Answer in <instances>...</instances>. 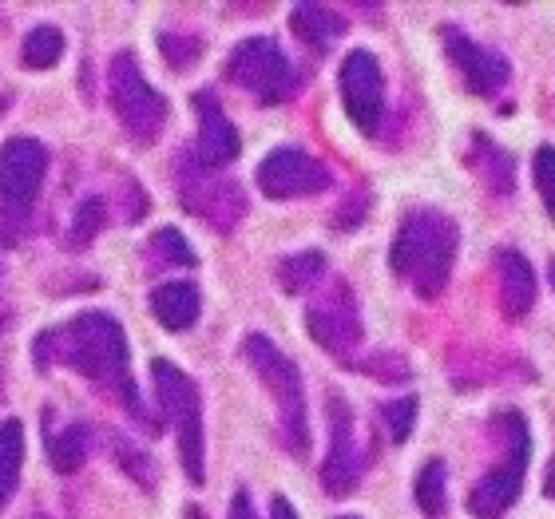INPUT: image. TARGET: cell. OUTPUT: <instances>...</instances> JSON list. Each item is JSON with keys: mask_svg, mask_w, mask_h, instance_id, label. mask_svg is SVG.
<instances>
[{"mask_svg": "<svg viewBox=\"0 0 555 519\" xmlns=\"http://www.w3.org/2000/svg\"><path fill=\"white\" fill-rule=\"evenodd\" d=\"M24 464V428L21 420H4L0 425V511L9 504V496L16 492Z\"/></svg>", "mask_w": 555, "mask_h": 519, "instance_id": "obj_22", "label": "cell"}, {"mask_svg": "<svg viewBox=\"0 0 555 519\" xmlns=\"http://www.w3.org/2000/svg\"><path fill=\"white\" fill-rule=\"evenodd\" d=\"M227 76L255 95L258 104H286L301 92V72L270 36H250L234 48L227 60Z\"/></svg>", "mask_w": 555, "mask_h": 519, "instance_id": "obj_7", "label": "cell"}, {"mask_svg": "<svg viewBox=\"0 0 555 519\" xmlns=\"http://www.w3.org/2000/svg\"><path fill=\"white\" fill-rule=\"evenodd\" d=\"M186 519H203V516H198V511H195V508H191V511H186Z\"/></svg>", "mask_w": 555, "mask_h": 519, "instance_id": "obj_33", "label": "cell"}, {"mask_svg": "<svg viewBox=\"0 0 555 519\" xmlns=\"http://www.w3.org/2000/svg\"><path fill=\"white\" fill-rule=\"evenodd\" d=\"M496 294H500V310H504L508 322H524L528 310L535 306V270L512 246H500L496 250Z\"/></svg>", "mask_w": 555, "mask_h": 519, "instance_id": "obj_16", "label": "cell"}, {"mask_svg": "<svg viewBox=\"0 0 555 519\" xmlns=\"http://www.w3.org/2000/svg\"><path fill=\"white\" fill-rule=\"evenodd\" d=\"M100 231H104V198H83L72 222V246H88Z\"/></svg>", "mask_w": 555, "mask_h": 519, "instance_id": "obj_28", "label": "cell"}, {"mask_svg": "<svg viewBox=\"0 0 555 519\" xmlns=\"http://www.w3.org/2000/svg\"><path fill=\"white\" fill-rule=\"evenodd\" d=\"M456 250H461L456 219H449L444 210L416 207L397 226V238L389 246V265L397 277H405L413 286V294L440 298L449 286L452 265H456Z\"/></svg>", "mask_w": 555, "mask_h": 519, "instance_id": "obj_2", "label": "cell"}, {"mask_svg": "<svg viewBox=\"0 0 555 519\" xmlns=\"http://www.w3.org/2000/svg\"><path fill=\"white\" fill-rule=\"evenodd\" d=\"M243 358L250 361V369L258 373V381L267 385V392L274 397L282 449L294 452V456H306V452H310V413H306V389H301L298 365L262 334L246 337Z\"/></svg>", "mask_w": 555, "mask_h": 519, "instance_id": "obj_3", "label": "cell"}, {"mask_svg": "<svg viewBox=\"0 0 555 519\" xmlns=\"http://www.w3.org/2000/svg\"><path fill=\"white\" fill-rule=\"evenodd\" d=\"M24 68H52L60 56H64V33L56 24H36L33 33L24 36Z\"/></svg>", "mask_w": 555, "mask_h": 519, "instance_id": "obj_24", "label": "cell"}, {"mask_svg": "<svg viewBox=\"0 0 555 519\" xmlns=\"http://www.w3.org/2000/svg\"><path fill=\"white\" fill-rule=\"evenodd\" d=\"M532 179H535V191H540V203H544L547 219L555 222V147H540L532 159Z\"/></svg>", "mask_w": 555, "mask_h": 519, "instance_id": "obj_27", "label": "cell"}, {"mask_svg": "<svg viewBox=\"0 0 555 519\" xmlns=\"http://www.w3.org/2000/svg\"><path fill=\"white\" fill-rule=\"evenodd\" d=\"M151 255L167 265H195V250H191V243H186L179 231H171V226H163V231L151 238Z\"/></svg>", "mask_w": 555, "mask_h": 519, "instance_id": "obj_26", "label": "cell"}, {"mask_svg": "<svg viewBox=\"0 0 555 519\" xmlns=\"http://www.w3.org/2000/svg\"><path fill=\"white\" fill-rule=\"evenodd\" d=\"M159 48L175 72L191 68V64L203 56V40H198V36H186V33H159Z\"/></svg>", "mask_w": 555, "mask_h": 519, "instance_id": "obj_25", "label": "cell"}, {"mask_svg": "<svg viewBox=\"0 0 555 519\" xmlns=\"http://www.w3.org/2000/svg\"><path fill=\"white\" fill-rule=\"evenodd\" d=\"M413 499L421 516L428 519H440L444 508H449V468L444 460H425L421 464V472L413 480Z\"/></svg>", "mask_w": 555, "mask_h": 519, "instance_id": "obj_20", "label": "cell"}, {"mask_svg": "<svg viewBox=\"0 0 555 519\" xmlns=\"http://www.w3.org/2000/svg\"><path fill=\"white\" fill-rule=\"evenodd\" d=\"M88 452H92V428L88 425H68L60 437L48 440V456H52V468H56L60 476L80 472L83 460H88Z\"/></svg>", "mask_w": 555, "mask_h": 519, "instance_id": "obj_21", "label": "cell"}, {"mask_svg": "<svg viewBox=\"0 0 555 519\" xmlns=\"http://www.w3.org/2000/svg\"><path fill=\"white\" fill-rule=\"evenodd\" d=\"M179 198H183V207L191 215H198L207 226H215L222 234L234 231L238 219L246 215V198L238 191V183H195V179H186Z\"/></svg>", "mask_w": 555, "mask_h": 519, "instance_id": "obj_15", "label": "cell"}, {"mask_svg": "<svg viewBox=\"0 0 555 519\" xmlns=\"http://www.w3.org/2000/svg\"><path fill=\"white\" fill-rule=\"evenodd\" d=\"M107 92H112V107H116L119 124L135 143H155L167 128V100L147 83V76L139 72L131 52H119L107 72Z\"/></svg>", "mask_w": 555, "mask_h": 519, "instance_id": "obj_8", "label": "cell"}, {"mask_svg": "<svg viewBox=\"0 0 555 519\" xmlns=\"http://www.w3.org/2000/svg\"><path fill=\"white\" fill-rule=\"evenodd\" d=\"M151 313L163 329L171 334H183L198 322L203 313V298H198L195 282H163V286L151 289Z\"/></svg>", "mask_w": 555, "mask_h": 519, "instance_id": "obj_17", "label": "cell"}, {"mask_svg": "<svg viewBox=\"0 0 555 519\" xmlns=\"http://www.w3.org/2000/svg\"><path fill=\"white\" fill-rule=\"evenodd\" d=\"M444 48H449V60L456 64V72L464 76L473 95H496L512 80L508 56L473 40V36H464L456 24H444Z\"/></svg>", "mask_w": 555, "mask_h": 519, "instance_id": "obj_13", "label": "cell"}, {"mask_svg": "<svg viewBox=\"0 0 555 519\" xmlns=\"http://www.w3.org/2000/svg\"><path fill=\"white\" fill-rule=\"evenodd\" d=\"M48 174V147L40 139L16 135L0 147V243H21L33 203L44 186Z\"/></svg>", "mask_w": 555, "mask_h": 519, "instance_id": "obj_6", "label": "cell"}, {"mask_svg": "<svg viewBox=\"0 0 555 519\" xmlns=\"http://www.w3.org/2000/svg\"><path fill=\"white\" fill-rule=\"evenodd\" d=\"M322 274H325L322 250H298V255H289V258L278 262V282H282L286 294H301V289H310Z\"/></svg>", "mask_w": 555, "mask_h": 519, "instance_id": "obj_23", "label": "cell"}, {"mask_svg": "<svg viewBox=\"0 0 555 519\" xmlns=\"http://www.w3.org/2000/svg\"><path fill=\"white\" fill-rule=\"evenodd\" d=\"M365 373H377V381H409V365L405 361H397V358H377V361H365L361 365Z\"/></svg>", "mask_w": 555, "mask_h": 519, "instance_id": "obj_30", "label": "cell"}, {"mask_svg": "<svg viewBox=\"0 0 555 519\" xmlns=\"http://www.w3.org/2000/svg\"><path fill=\"white\" fill-rule=\"evenodd\" d=\"M547 277H552V289H555V262L547 265Z\"/></svg>", "mask_w": 555, "mask_h": 519, "instance_id": "obj_32", "label": "cell"}, {"mask_svg": "<svg viewBox=\"0 0 555 519\" xmlns=\"http://www.w3.org/2000/svg\"><path fill=\"white\" fill-rule=\"evenodd\" d=\"M341 519H358V516H341Z\"/></svg>", "mask_w": 555, "mask_h": 519, "instance_id": "obj_34", "label": "cell"}, {"mask_svg": "<svg viewBox=\"0 0 555 519\" xmlns=\"http://www.w3.org/2000/svg\"><path fill=\"white\" fill-rule=\"evenodd\" d=\"M306 329L325 353H334V358H349L353 349L361 346V313H358V301L349 294L346 282H334V289L318 298L306 313Z\"/></svg>", "mask_w": 555, "mask_h": 519, "instance_id": "obj_11", "label": "cell"}, {"mask_svg": "<svg viewBox=\"0 0 555 519\" xmlns=\"http://www.w3.org/2000/svg\"><path fill=\"white\" fill-rule=\"evenodd\" d=\"M544 496L555 499V460L547 464V476H544Z\"/></svg>", "mask_w": 555, "mask_h": 519, "instance_id": "obj_31", "label": "cell"}, {"mask_svg": "<svg viewBox=\"0 0 555 519\" xmlns=\"http://www.w3.org/2000/svg\"><path fill=\"white\" fill-rule=\"evenodd\" d=\"M255 183L262 186L267 198H310L322 195L325 186L334 183V174H330V167L322 159H313L310 151L278 147L258 163Z\"/></svg>", "mask_w": 555, "mask_h": 519, "instance_id": "obj_10", "label": "cell"}, {"mask_svg": "<svg viewBox=\"0 0 555 519\" xmlns=\"http://www.w3.org/2000/svg\"><path fill=\"white\" fill-rule=\"evenodd\" d=\"M36 361L40 365H68V369L83 373L100 392H107L112 401H119L135 420L147 425L143 416V401L131 381L128 369V334L112 313H80L68 325H60L52 334L36 341Z\"/></svg>", "mask_w": 555, "mask_h": 519, "instance_id": "obj_1", "label": "cell"}, {"mask_svg": "<svg viewBox=\"0 0 555 519\" xmlns=\"http://www.w3.org/2000/svg\"><path fill=\"white\" fill-rule=\"evenodd\" d=\"M337 88H341V107L353 119V128L365 131V135H377L385 119V76L377 56L365 48L349 52L341 60V72H337Z\"/></svg>", "mask_w": 555, "mask_h": 519, "instance_id": "obj_9", "label": "cell"}, {"mask_svg": "<svg viewBox=\"0 0 555 519\" xmlns=\"http://www.w3.org/2000/svg\"><path fill=\"white\" fill-rule=\"evenodd\" d=\"M289 28H294V36L310 52H330L346 36L349 24L334 9H325V4H298V9L289 12Z\"/></svg>", "mask_w": 555, "mask_h": 519, "instance_id": "obj_18", "label": "cell"}, {"mask_svg": "<svg viewBox=\"0 0 555 519\" xmlns=\"http://www.w3.org/2000/svg\"><path fill=\"white\" fill-rule=\"evenodd\" d=\"M151 381H155V401L163 416L171 420L175 440H179V460L191 484L207 480V440H203V397L198 385L186 377L179 365L155 358L151 361Z\"/></svg>", "mask_w": 555, "mask_h": 519, "instance_id": "obj_5", "label": "cell"}, {"mask_svg": "<svg viewBox=\"0 0 555 519\" xmlns=\"http://www.w3.org/2000/svg\"><path fill=\"white\" fill-rule=\"evenodd\" d=\"M473 163L492 195H512L516 191V155L492 143L488 135H473Z\"/></svg>", "mask_w": 555, "mask_h": 519, "instance_id": "obj_19", "label": "cell"}, {"mask_svg": "<svg viewBox=\"0 0 555 519\" xmlns=\"http://www.w3.org/2000/svg\"><path fill=\"white\" fill-rule=\"evenodd\" d=\"M195 112H198V139H195V151H191V155H195L191 163H195L198 171H219V167L238 159L243 139H238L234 124L219 107V100H215L210 92H198Z\"/></svg>", "mask_w": 555, "mask_h": 519, "instance_id": "obj_14", "label": "cell"}, {"mask_svg": "<svg viewBox=\"0 0 555 519\" xmlns=\"http://www.w3.org/2000/svg\"><path fill=\"white\" fill-rule=\"evenodd\" d=\"M492 428L504 440L500 460L488 468L468 492V516L473 519H504L512 504L524 492V476H528V460H532V432L520 413H500Z\"/></svg>", "mask_w": 555, "mask_h": 519, "instance_id": "obj_4", "label": "cell"}, {"mask_svg": "<svg viewBox=\"0 0 555 519\" xmlns=\"http://www.w3.org/2000/svg\"><path fill=\"white\" fill-rule=\"evenodd\" d=\"M382 420H385V428H389V440H393V444H405L416 425V401L405 397V401L382 404Z\"/></svg>", "mask_w": 555, "mask_h": 519, "instance_id": "obj_29", "label": "cell"}, {"mask_svg": "<svg viewBox=\"0 0 555 519\" xmlns=\"http://www.w3.org/2000/svg\"><path fill=\"white\" fill-rule=\"evenodd\" d=\"M361 452L358 432H353V413L349 404L330 392V456L322 460V488L330 496H349L361 484Z\"/></svg>", "mask_w": 555, "mask_h": 519, "instance_id": "obj_12", "label": "cell"}]
</instances>
